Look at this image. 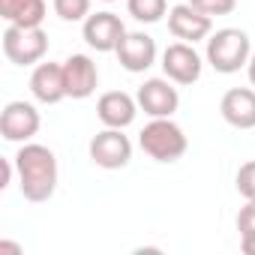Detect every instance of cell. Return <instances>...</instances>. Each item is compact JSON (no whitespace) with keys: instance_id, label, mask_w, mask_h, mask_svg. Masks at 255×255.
<instances>
[{"instance_id":"obj_1","label":"cell","mask_w":255,"mask_h":255,"mask_svg":"<svg viewBox=\"0 0 255 255\" xmlns=\"http://www.w3.org/2000/svg\"><path fill=\"white\" fill-rule=\"evenodd\" d=\"M15 174H18V189L27 201L42 204L54 195L57 189V156L45 144H21L15 153Z\"/></svg>"},{"instance_id":"obj_2","label":"cell","mask_w":255,"mask_h":255,"mask_svg":"<svg viewBox=\"0 0 255 255\" xmlns=\"http://www.w3.org/2000/svg\"><path fill=\"white\" fill-rule=\"evenodd\" d=\"M207 63L222 72V75H231V72H240L249 57H252V42H249V33L240 30V27H222L216 30L210 39H207V51H204Z\"/></svg>"},{"instance_id":"obj_3","label":"cell","mask_w":255,"mask_h":255,"mask_svg":"<svg viewBox=\"0 0 255 255\" xmlns=\"http://www.w3.org/2000/svg\"><path fill=\"white\" fill-rule=\"evenodd\" d=\"M138 144L156 162H177L186 153L189 138H186V132L180 129L171 117H153L144 129H141Z\"/></svg>"},{"instance_id":"obj_4","label":"cell","mask_w":255,"mask_h":255,"mask_svg":"<svg viewBox=\"0 0 255 255\" xmlns=\"http://www.w3.org/2000/svg\"><path fill=\"white\" fill-rule=\"evenodd\" d=\"M3 54L15 66L42 63V57L48 54V33L42 27H18V24H9L3 30Z\"/></svg>"},{"instance_id":"obj_5","label":"cell","mask_w":255,"mask_h":255,"mask_svg":"<svg viewBox=\"0 0 255 255\" xmlns=\"http://www.w3.org/2000/svg\"><path fill=\"white\" fill-rule=\"evenodd\" d=\"M90 162L105 168V171H117V168H126L132 159V141L129 135H123V129H111L105 126L102 132H96L90 138Z\"/></svg>"},{"instance_id":"obj_6","label":"cell","mask_w":255,"mask_h":255,"mask_svg":"<svg viewBox=\"0 0 255 255\" xmlns=\"http://www.w3.org/2000/svg\"><path fill=\"white\" fill-rule=\"evenodd\" d=\"M42 126V117L36 111V105L24 102V99H15L3 108L0 114V135L12 144H27Z\"/></svg>"},{"instance_id":"obj_7","label":"cell","mask_w":255,"mask_h":255,"mask_svg":"<svg viewBox=\"0 0 255 255\" xmlns=\"http://www.w3.org/2000/svg\"><path fill=\"white\" fill-rule=\"evenodd\" d=\"M201 54L192 48V42H171L162 51V72L174 84H195L201 78Z\"/></svg>"},{"instance_id":"obj_8","label":"cell","mask_w":255,"mask_h":255,"mask_svg":"<svg viewBox=\"0 0 255 255\" xmlns=\"http://www.w3.org/2000/svg\"><path fill=\"white\" fill-rule=\"evenodd\" d=\"M135 99H138V108L150 117H171L180 108V93L171 84V78H147L138 87Z\"/></svg>"},{"instance_id":"obj_9","label":"cell","mask_w":255,"mask_h":255,"mask_svg":"<svg viewBox=\"0 0 255 255\" xmlns=\"http://www.w3.org/2000/svg\"><path fill=\"white\" fill-rule=\"evenodd\" d=\"M84 42L93 48V51H99V54H108V51H117V45H120V39L126 36V27H123V21H120V15H114V12H96V15H87V21H84Z\"/></svg>"},{"instance_id":"obj_10","label":"cell","mask_w":255,"mask_h":255,"mask_svg":"<svg viewBox=\"0 0 255 255\" xmlns=\"http://www.w3.org/2000/svg\"><path fill=\"white\" fill-rule=\"evenodd\" d=\"M114 54L126 72H147L156 63V39L147 36L144 30H132V33L126 30Z\"/></svg>"},{"instance_id":"obj_11","label":"cell","mask_w":255,"mask_h":255,"mask_svg":"<svg viewBox=\"0 0 255 255\" xmlns=\"http://www.w3.org/2000/svg\"><path fill=\"white\" fill-rule=\"evenodd\" d=\"M168 30H171L174 39L195 45V42H201V39L210 36L213 18H210V15H201V12H198L195 6H189V3H177V6L168 9Z\"/></svg>"},{"instance_id":"obj_12","label":"cell","mask_w":255,"mask_h":255,"mask_svg":"<svg viewBox=\"0 0 255 255\" xmlns=\"http://www.w3.org/2000/svg\"><path fill=\"white\" fill-rule=\"evenodd\" d=\"M63 81L69 99H87L99 87V69L87 54H69L63 60Z\"/></svg>"},{"instance_id":"obj_13","label":"cell","mask_w":255,"mask_h":255,"mask_svg":"<svg viewBox=\"0 0 255 255\" xmlns=\"http://www.w3.org/2000/svg\"><path fill=\"white\" fill-rule=\"evenodd\" d=\"M138 114V99H132L123 90H108L99 96L96 102V117L102 120V126H111V129H126Z\"/></svg>"},{"instance_id":"obj_14","label":"cell","mask_w":255,"mask_h":255,"mask_svg":"<svg viewBox=\"0 0 255 255\" xmlns=\"http://www.w3.org/2000/svg\"><path fill=\"white\" fill-rule=\"evenodd\" d=\"M219 114L234 129H255V90L231 87L219 102Z\"/></svg>"},{"instance_id":"obj_15","label":"cell","mask_w":255,"mask_h":255,"mask_svg":"<svg viewBox=\"0 0 255 255\" xmlns=\"http://www.w3.org/2000/svg\"><path fill=\"white\" fill-rule=\"evenodd\" d=\"M30 93L36 96V102L42 105H57L60 99H66V81H63V63H36L33 75H30Z\"/></svg>"},{"instance_id":"obj_16","label":"cell","mask_w":255,"mask_h":255,"mask_svg":"<svg viewBox=\"0 0 255 255\" xmlns=\"http://www.w3.org/2000/svg\"><path fill=\"white\" fill-rule=\"evenodd\" d=\"M45 0H0V18L18 27H42L45 21Z\"/></svg>"},{"instance_id":"obj_17","label":"cell","mask_w":255,"mask_h":255,"mask_svg":"<svg viewBox=\"0 0 255 255\" xmlns=\"http://www.w3.org/2000/svg\"><path fill=\"white\" fill-rule=\"evenodd\" d=\"M126 9L141 24H156L168 12V0H126Z\"/></svg>"},{"instance_id":"obj_18","label":"cell","mask_w":255,"mask_h":255,"mask_svg":"<svg viewBox=\"0 0 255 255\" xmlns=\"http://www.w3.org/2000/svg\"><path fill=\"white\" fill-rule=\"evenodd\" d=\"M51 6H54V15L60 21H87L90 15V0H51Z\"/></svg>"},{"instance_id":"obj_19","label":"cell","mask_w":255,"mask_h":255,"mask_svg":"<svg viewBox=\"0 0 255 255\" xmlns=\"http://www.w3.org/2000/svg\"><path fill=\"white\" fill-rule=\"evenodd\" d=\"M189 6H195L201 15H231L237 9V0H189Z\"/></svg>"},{"instance_id":"obj_20","label":"cell","mask_w":255,"mask_h":255,"mask_svg":"<svg viewBox=\"0 0 255 255\" xmlns=\"http://www.w3.org/2000/svg\"><path fill=\"white\" fill-rule=\"evenodd\" d=\"M234 183H237V192H240L246 201H252V198H255V159H249V162H243V165H240V171H237Z\"/></svg>"},{"instance_id":"obj_21","label":"cell","mask_w":255,"mask_h":255,"mask_svg":"<svg viewBox=\"0 0 255 255\" xmlns=\"http://www.w3.org/2000/svg\"><path fill=\"white\" fill-rule=\"evenodd\" d=\"M237 231H240V237L255 231V198L240 207V213H237Z\"/></svg>"},{"instance_id":"obj_22","label":"cell","mask_w":255,"mask_h":255,"mask_svg":"<svg viewBox=\"0 0 255 255\" xmlns=\"http://www.w3.org/2000/svg\"><path fill=\"white\" fill-rule=\"evenodd\" d=\"M240 249H243L246 255H255V231H252V234H243V237H240Z\"/></svg>"},{"instance_id":"obj_23","label":"cell","mask_w":255,"mask_h":255,"mask_svg":"<svg viewBox=\"0 0 255 255\" xmlns=\"http://www.w3.org/2000/svg\"><path fill=\"white\" fill-rule=\"evenodd\" d=\"M0 252H15V255H21L24 249L18 243H12V240H0Z\"/></svg>"},{"instance_id":"obj_24","label":"cell","mask_w":255,"mask_h":255,"mask_svg":"<svg viewBox=\"0 0 255 255\" xmlns=\"http://www.w3.org/2000/svg\"><path fill=\"white\" fill-rule=\"evenodd\" d=\"M246 72H249V81H252V87H255V51H252V57H249V63H246Z\"/></svg>"},{"instance_id":"obj_25","label":"cell","mask_w":255,"mask_h":255,"mask_svg":"<svg viewBox=\"0 0 255 255\" xmlns=\"http://www.w3.org/2000/svg\"><path fill=\"white\" fill-rule=\"evenodd\" d=\"M102 3H114V0H102Z\"/></svg>"}]
</instances>
